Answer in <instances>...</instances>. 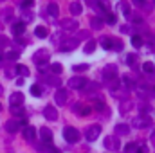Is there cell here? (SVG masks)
Segmentation results:
<instances>
[{
	"instance_id": "c3c4849f",
	"label": "cell",
	"mask_w": 155,
	"mask_h": 153,
	"mask_svg": "<svg viewBox=\"0 0 155 153\" xmlns=\"http://www.w3.org/2000/svg\"><path fill=\"white\" fill-rule=\"evenodd\" d=\"M121 33H130V27H128V25H123V27H121Z\"/></svg>"
},
{
	"instance_id": "6da1fadb",
	"label": "cell",
	"mask_w": 155,
	"mask_h": 153,
	"mask_svg": "<svg viewBox=\"0 0 155 153\" xmlns=\"http://www.w3.org/2000/svg\"><path fill=\"white\" fill-rule=\"evenodd\" d=\"M49 56H51V52H49L47 49H38V50L35 52L33 61H35V63L40 67V70H43V67L49 63Z\"/></svg>"
},
{
	"instance_id": "7a4b0ae2",
	"label": "cell",
	"mask_w": 155,
	"mask_h": 153,
	"mask_svg": "<svg viewBox=\"0 0 155 153\" xmlns=\"http://www.w3.org/2000/svg\"><path fill=\"white\" fill-rule=\"evenodd\" d=\"M63 137H65V141L69 144H74V142L79 141V132L76 128H72V126H65L63 128Z\"/></svg>"
},
{
	"instance_id": "30bf717a",
	"label": "cell",
	"mask_w": 155,
	"mask_h": 153,
	"mask_svg": "<svg viewBox=\"0 0 155 153\" xmlns=\"http://www.w3.org/2000/svg\"><path fill=\"white\" fill-rule=\"evenodd\" d=\"M25 122H20V121H16V119H11V121H7L5 122V132H9V133H16L18 130H20V126H24Z\"/></svg>"
},
{
	"instance_id": "4316f807",
	"label": "cell",
	"mask_w": 155,
	"mask_h": 153,
	"mask_svg": "<svg viewBox=\"0 0 155 153\" xmlns=\"http://www.w3.org/2000/svg\"><path fill=\"white\" fill-rule=\"evenodd\" d=\"M16 72H18V76H22V77L29 76V69L25 65H16Z\"/></svg>"
},
{
	"instance_id": "f546056e",
	"label": "cell",
	"mask_w": 155,
	"mask_h": 153,
	"mask_svg": "<svg viewBox=\"0 0 155 153\" xmlns=\"http://www.w3.org/2000/svg\"><path fill=\"white\" fill-rule=\"evenodd\" d=\"M72 70H74V72H87V70H88V65H87V63H79V65H74V67H72Z\"/></svg>"
},
{
	"instance_id": "4fadbf2b",
	"label": "cell",
	"mask_w": 155,
	"mask_h": 153,
	"mask_svg": "<svg viewBox=\"0 0 155 153\" xmlns=\"http://www.w3.org/2000/svg\"><path fill=\"white\" fill-rule=\"evenodd\" d=\"M43 117L49 119V121H56V119H58V110H56L54 106H49V105H47V106L43 108Z\"/></svg>"
},
{
	"instance_id": "ac0fdd59",
	"label": "cell",
	"mask_w": 155,
	"mask_h": 153,
	"mask_svg": "<svg viewBox=\"0 0 155 153\" xmlns=\"http://www.w3.org/2000/svg\"><path fill=\"white\" fill-rule=\"evenodd\" d=\"M40 150V153H60L56 148H52L51 144H40V146H36Z\"/></svg>"
},
{
	"instance_id": "5b68a950",
	"label": "cell",
	"mask_w": 155,
	"mask_h": 153,
	"mask_svg": "<svg viewBox=\"0 0 155 153\" xmlns=\"http://www.w3.org/2000/svg\"><path fill=\"white\" fill-rule=\"evenodd\" d=\"M134 126L139 128V130L148 128V126H152V117H150V115H137V117L134 119Z\"/></svg>"
},
{
	"instance_id": "d590c367",
	"label": "cell",
	"mask_w": 155,
	"mask_h": 153,
	"mask_svg": "<svg viewBox=\"0 0 155 153\" xmlns=\"http://www.w3.org/2000/svg\"><path fill=\"white\" fill-rule=\"evenodd\" d=\"M13 115H24V108L22 106H13Z\"/></svg>"
},
{
	"instance_id": "484cf974",
	"label": "cell",
	"mask_w": 155,
	"mask_h": 153,
	"mask_svg": "<svg viewBox=\"0 0 155 153\" xmlns=\"http://www.w3.org/2000/svg\"><path fill=\"white\" fill-rule=\"evenodd\" d=\"M143 72H146V74H153V72H155V65L152 63V61L143 63Z\"/></svg>"
},
{
	"instance_id": "1f68e13d",
	"label": "cell",
	"mask_w": 155,
	"mask_h": 153,
	"mask_svg": "<svg viewBox=\"0 0 155 153\" xmlns=\"http://www.w3.org/2000/svg\"><path fill=\"white\" fill-rule=\"evenodd\" d=\"M31 94H33L35 97H40V96H41V88H40V85H33V86H31Z\"/></svg>"
},
{
	"instance_id": "f907efd6",
	"label": "cell",
	"mask_w": 155,
	"mask_h": 153,
	"mask_svg": "<svg viewBox=\"0 0 155 153\" xmlns=\"http://www.w3.org/2000/svg\"><path fill=\"white\" fill-rule=\"evenodd\" d=\"M0 94H2V86H0Z\"/></svg>"
},
{
	"instance_id": "e0dca14e",
	"label": "cell",
	"mask_w": 155,
	"mask_h": 153,
	"mask_svg": "<svg viewBox=\"0 0 155 153\" xmlns=\"http://www.w3.org/2000/svg\"><path fill=\"white\" fill-rule=\"evenodd\" d=\"M24 137H25V141H33L36 137V130L33 126H24Z\"/></svg>"
},
{
	"instance_id": "5bb4252c",
	"label": "cell",
	"mask_w": 155,
	"mask_h": 153,
	"mask_svg": "<svg viewBox=\"0 0 155 153\" xmlns=\"http://www.w3.org/2000/svg\"><path fill=\"white\" fill-rule=\"evenodd\" d=\"M61 29H65V31H76L78 29V22L74 18H63V22H61Z\"/></svg>"
},
{
	"instance_id": "ba28073f",
	"label": "cell",
	"mask_w": 155,
	"mask_h": 153,
	"mask_svg": "<svg viewBox=\"0 0 155 153\" xmlns=\"http://www.w3.org/2000/svg\"><path fill=\"white\" fill-rule=\"evenodd\" d=\"M54 101H56L58 106H63L67 103V90L65 88H58L56 94H54Z\"/></svg>"
},
{
	"instance_id": "2e32d148",
	"label": "cell",
	"mask_w": 155,
	"mask_h": 153,
	"mask_svg": "<svg viewBox=\"0 0 155 153\" xmlns=\"http://www.w3.org/2000/svg\"><path fill=\"white\" fill-rule=\"evenodd\" d=\"M24 33H25V24L15 22V24H13V34H15V36H20V34H24Z\"/></svg>"
},
{
	"instance_id": "4dcf8cb0",
	"label": "cell",
	"mask_w": 155,
	"mask_h": 153,
	"mask_svg": "<svg viewBox=\"0 0 155 153\" xmlns=\"http://www.w3.org/2000/svg\"><path fill=\"white\" fill-rule=\"evenodd\" d=\"M119 108H121V112H123V114H126V112L132 108V101H124V103H121V106H119Z\"/></svg>"
},
{
	"instance_id": "f35d334b",
	"label": "cell",
	"mask_w": 155,
	"mask_h": 153,
	"mask_svg": "<svg viewBox=\"0 0 155 153\" xmlns=\"http://www.w3.org/2000/svg\"><path fill=\"white\" fill-rule=\"evenodd\" d=\"M119 9L123 11V15H124V16H130V11H128V5H126V4H121V7H119Z\"/></svg>"
},
{
	"instance_id": "8fae6325",
	"label": "cell",
	"mask_w": 155,
	"mask_h": 153,
	"mask_svg": "<svg viewBox=\"0 0 155 153\" xmlns=\"http://www.w3.org/2000/svg\"><path fill=\"white\" fill-rule=\"evenodd\" d=\"M40 139H41V142L43 144H52V132L49 130V128H40Z\"/></svg>"
},
{
	"instance_id": "8d00e7d4",
	"label": "cell",
	"mask_w": 155,
	"mask_h": 153,
	"mask_svg": "<svg viewBox=\"0 0 155 153\" xmlns=\"http://www.w3.org/2000/svg\"><path fill=\"white\" fill-rule=\"evenodd\" d=\"M112 49H116V50H121L123 49V41H119V40L114 38V43H112Z\"/></svg>"
},
{
	"instance_id": "db71d44e",
	"label": "cell",
	"mask_w": 155,
	"mask_h": 153,
	"mask_svg": "<svg viewBox=\"0 0 155 153\" xmlns=\"http://www.w3.org/2000/svg\"><path fill=\"white\" fill-rule=\"evenodd\" d=\"M153 2H155V0H153Z\"/></svg>"
},
{
	"instance_id": "681fc988",
	"label": "cell",
	"mask_w": 155,
	"mask_h": 153,
	"mask_svg": "<svg viewBox=\"0 0 155 153\" xmlns=\"http://www.w3.org/2000/svg\"><path fill=\"white\" fill-rule=\"evenodd\" d=\"M2 60H4V52L0 50V61H2Z\"/></svg>"
},
{
	"instance_id": "816d5d0a",
	"label": "cell",
	"mask_w": 155,
	"mask_h": 153,
	"mask_svg": "<svg viewBox=\"0 0 155 153\" xmlns=\"http://www.w3.org/2000/svg\"><path fill=\"white\" fill-rule=\"evenodd\" d=\"M0 110H2V105H0Z\"/></svg>"
},
{
	"instance_id": "f1b7e54d",
	"label": "cell",
	"mask_w": 155,
	"mask_h": 153,
	"mask_svg": "<svg viewBox=\"0 0 155 153\" xmlns=\"http://www.w3.org/2000/svg\"><path fill=\"white\" fill-rule=\"evenodd\" d=\"M49 70H51L52 74H56V76H58V74H61V72H63V67H61L60 63H52V65L49 67Z\"/></svg>"
},
{
	"instance_id": "d4e9b609",
	"label": "cell",
	"mask_w": 155,
	"mask_h": 153,
	"mask_svg": "<svg viewBox=\"0 0 155 153\" xmlns=\"http://www.w3.org/2000/svg\"><path fill=\"white\" fill-rule=\"evenodd\" d=\"M35 34H36L38 38H47V36H49V31H47L43 25H38V27L35 29Z\"/></svg>"
},
{
	"instance_id": "e575fe53",
	"label": "cell",
	"mask_w": 155,
	"mask_h": 153,
	"mask_svg": "<svg viewBox=\"0 0 155 153\" xmlns=\"http://www.w3.org/2000/svg\"><path fill=\"white\" fill-rule=\"evenodd\" d=\"M47 83H49V85H52V86H60V79H58L56 76L47 77Z\"/></svg>"
},
{
	"instance_id": "7c38bea8",
	"label": "cell",
	"mask_w": 155,
	"mask_h": 153,
	"mask_svg": "<svg viewBox=\"0 0 155 153\" xmlns=\"http://www.w3.org/2000/svg\"><path fill=\"white\" fill-rule=\"evenodd\" d=\"M103 76L107 77V81L116 79V77H117V67H116V65H107V67L103 69Z\"/></svg>"
},
{
	"instance_id": "8992f818",
	"label": "cell",
	"mask_w": 155,
	"mask_h": 153,
	"mask_svg": "<svg viewBox=\"0 0 155 153\" xmlns=\"http://www.w3.org/2000/svg\"><path fill=\"white\" fill-rule=\"evenodd\" d=\"M103 144H105V148H107L108 151H119V150H121V141H119L117 137H107V139L103 141Z\"/></svg>"
},
{
	"instance_id": "7dc6e473",
	"label": "cell",
	"mask_w": 155,
	"mask_h": 153,
	"mask_svg": "<svg viewBox=\"0 0 155 153\" xmlns=\"http://www.w3.org/2000/svg\"><path fill=\"white\" fill-rule=\"evenodd\" d=\"M134 4H135V5H141V7H144V5H146V2H144V0H134Z\"/></svg>"
},
{
	"instance_id": "d6a6232c",
	"label": "cell",
	"mask_w": 155,
	"mask_h": 153,
	"mask_svg": "<svg viewBox=\"0 0 155 153\" xmlns=\"http://www.w3.org/2000/svg\"><path fill=\"white\" fill-rule=\"evenodd\" d=\"M132 45H134V47H141V45H143V40H141V36L134 34V36H132Z\"/></svg>"
},
{
	"instance_id": "44dd1931",
	"label": "cell",
	"mask_w": 155,
	"mask_h": 153,
	"mask_svg": "<svg viewBox=\"0 0 155 153\" xmlns=\"http://www.w3.org/2000/svg\"><path fill=\"white\" fill-rule=\"evenodd\" d=\"M116 133L117 135H128V133H130V128H128L126 124L121 122V124H117L116 126Z\"/></svg>"
},
{
	"instance_id": "f5cc1de1",
	"label": "cell",
	"mask_w": 155,
	"mask_h": 153,
	"mask_svg": "<svg viewBox=\"0 0 155 153\" xmlns=\"http://www.w3.org/2000/svg\"><path fill=\"white\" fill-rule=\"evenodd\" d=\"M0 2H4V0H0Z\"/></svg>"
},
{
	"instance_id": "52a82bcc",
	"label": "cell",
	"mask_w": 155,
	"mask_h": 153,
	"mask_svg": "<svg viewBox=\"0 0 155 153\" xmlns=\"http://www.w3.org/2000/svg\"><path fill=\"white\" fill-rule=\"evenodd\" d=\"M78 45H79V38H67L63 40V43H61V50L63 52H71V50H74Z\"/></svg>"
},
{
	"instance_id": "ffe728a7",
	"label": "cell",
	"mask_w": 155,
	"mask_h": 153,
	"mask_svg": "<svg viewBox=\"0 0 155 153\" xmlns=\"http://www.w3.org/2000/svg\"><path fill=\"white\" fill-rule=\"evenodd\" d=\"M81 11H83V7H81L79 2H72V4H71V13H72V16L81 15Z\"/></svg>"
},
{
	"instance_id": "cb8c5ba5",
	"label": "cell",
	"mask_w": 155,
	"mask_h": 153,
	"mask_svg": "<svg viewBox=\"0 0 155 153\" xmlns=\"http://www.w3.org/2000/svg\"><path fill=\"white\" fill-rule=\"evenodd\" d=\"M83 50H85V54H92V52L96 50V41H94V40L87 41V43H85V47H83Z\"/></svg>"
},
{
	"instance_id": "836d02e7",
	"label": "cell",
	"mask_w": 155,
	"mask_h": 153,
	"mask_svg": "<svg viewBox=\"0 0 155 153\" xmlns=\"http://www.w3.org/2000/svg\"><path fill=\"white\" fill-rule=\"evenodd\" d=\"M11 16H13V11H11V9L0 13V18H2V20H11Z\"/></svg>"
},
{
	"instance_id": "b9f144b4",
	"label": "cell",
	"mask_w": 155,
	"mask_h": 153,
	"mask_svg": "<svg viewBox=\"0 0 155 153\" xmlns=\"http://www.w3.org/2000/svg\"><path fill=\"white\" fill-rule=\"evenodd\" d=\"M15 74H16V69H7V70H5V76L7 77H13Z\"/></svg>"
},
{
	"instance_id": "9c48e42d",
	"label": "cell",
	"mask_w": 155,
	"mask_h": 153,
	"mask_svg": "<svg viewBox=\"0 0 155 153\" xmlns=\"http://www.w3.org/2000/svg\"><path fill=\"white\" fill-rule=\"evenodd\" d=\"M9 105L11 106H22L24 105V94L22 92H13L9 96Z\"/></svg>"
},
{
	"instance_id": "f6af8a7d",
	"label": "cell",
	"mask_w": 155,
	"mask_h": 153,
	"mask_svg": "<svg viewBox=\"0 0 155 153\" xmlns=\"http://www.w3.org/2000/svg\"><path fill=\"white\" fill-rule=\"evenodd\" d=\"M7 43H9V40L5 38V36H0V47H5Z\"/></svg>"
},
{
	"instance_id": "7bdbcfd3",
	"label": "cell",
	"mask_w": 155,
	"mask_h": 153,
	"mask_svg": "<svg viewBox=\"0 0 155 153\" xmlns=\"http://www.w3.org/2000/svg\"><path fill=\"white\" fill-rule=\"evenodd\" d=\"M135 148H137L135 144H128V146L124 148V151H126V153H132V151H135Z\"/></svg>"
},
{
	"instance_id": "7402d4cb",
	"label": "cell",
	"mask_w": 155,
	"mask_h": 153,
	"mask_svg": "<svg viewBox=\"0 0 155 153\" xmlns=\"http://www.w3.org/2000/svg\"><path fill=\"white\" fill-rule=\"evenodd\" d=\"M47 13H49L51 16H54V18H56V16L60 15V7H58L56 4H49V5H47Z\"/></svg>"
},
{
	"instance_id": "ab89813d",
	"label": "cell",
	"mask_w": 155,
	"mask_h": 153,
	"mask_svg": "<svg viewBox=\"0 0 155 153\" xmlns=\"http://www.w3.org/2000/svg\"><path fill=\"white\" fill-rule=\"evenodd\" d=\"M33 4H35V0H24V2H22L24 9H29V7H33Z\"/></svg>"
},
{
	"instance_id": "d6986e66",
	"label": "cell",
	"mask_w": 155,
	"mask_h": 153,
	"mask_svg": "<svg viewBox=\"0 0 155 153\" xmlns=\"http://www.w3.org/2000/svg\"><path fill=\"white\" fill-rule=\"evenodd\" d=\"M99 43H101V47H103L105 50H107V49H112L114 38H112V36H105V38H101V41H99Z\"/></svg>"
},
{
	"instance_id": "83f0119b",
	"label": "cell",
	"mask_w": 155,
	"mask_h": 153,
	"mask_svg": "<svg viewBox=\"0 0 155 153\" xmlns=\"http://www.w3.org/2000/svg\"><path fill=\"white\" fill-rule=\"evenodd\" d=\"M18 58H20V52H16V50L4 52V60H18Z\"/></svg>"
},
{
	"instance_id": "74e56055",
	"label": "cell",
	"mask_w": 155,
	"mask_h": 153,
	"mask_svg": "<svg viewBox=\"0 0 155 153\" xmlns=\"http://www.w3.org/2000/svg\"><path fill=\"white\" fill-rule=\"evenodd\" d=\"M107 22H108L110 25H114V24H116V15H112V13H108V15H107Z\"/></svg>"
},
{
	"instance_id": "60d3db41",
	"label": "cell",
	"mask_w": 155,
	"mask_h": 153,
	"mask_svg": "<svg viewBox=\"0 0 155 153\" xmlns=\"http://www.w3.org/2000/svg\"><path fill=\"white\" fill-rule=\"evenodd\" d=\"M126 61H128V63H130V65H134V63H135V61H137V56H135V54H130V56H128V58H126Z\"/></svg>"
},
{
	"instance_id": "9a60e30c",
	"label": "cell",
	"mask_w": 155,
	"mask_h": 153,
	"mask_svg": "<svg viewBox=\"0 0 155 153\" xmlns=\"http://www.w3.org/2000/svg\"><path fill=\"white\" fill-rule=\"evenodd\" d=\"M20 15H22V20H20L22 24H31V22L35 20V13H33L31 9H22Z\"/></svg>"
},
{
	"instance_id": "603a6c76",
	"label": "cell",
	"mask_w": 155,
	"mask_h": 153,
	"mask_svg": "<svg viewBox=\"0 0 155 153\" xmlns=\"http://www.w3.org/2000/svg\"><path fill=\"white\" fill-rule=\"evenodd\" d=\"M90 25H92V29L99 31V29H103V20H101V18H97V16H94V18L90 20Z\"/></svg>"
},
{
	"instance_id": "ee69618b",
	"label": "cell",
	"mask_w": 155,
	"mask_h": 153,
	"mask_svg": "<svg viewBox=\"0 0 155 153\" xmlns=\"http://www.w3.org/2000/svg\"><path fill=\"white\" fill-rule=\"evenodd\" d=\"M135 153H148V148L146 146H139V148H135Z\"/></svg>"
},
{
	"instance_id": "bcb514c9",
	"label": "cell",
	"mask_w": 155,
	"mask_h": 153,
	"mask_svg": "<svg viewBox=\"0 0 155 153\" xmlns=\"http://www.w3.org/2000/svg\"><path fill=\"white\" fill-rule=\"evenodd\" d=\"M94 108H97V110H105V105H103L101 101H97V103H94Z\"/></svg>"
},
{
	"instance_id": "3957f363",
	"label": "cell",
	"mask_w": 155,
	"mask_h": 153,
	"mask_svg": "<svg viewBox=\"0 0 155 153\" xmlns=\"http://www.w3.org/2000/svg\"><path fill=\"white\" fill-rule=\"evenodd\" d=\"M99 135H101V126H99V124H92V126H88V128L85 130V139H87L88 142H94Z\"/></svg>"
},
{
	"instance_id": "277c9868",
	"label": "cell",
	"mask_w": 155,
	"mask_h": 153,
	"mask_svg": "<svg viewBox=\"0 0 155 153\" xmlns=\"http://www.w3.org/2000/svg\"><path fill=\"white\" fill-rule=\"evenodd\" d=\"M69 88H72V90H81V88H85L87 86V79L85 77H81V76H74V77H71L69 79Z\"/></svg>"
}]
</instances>
